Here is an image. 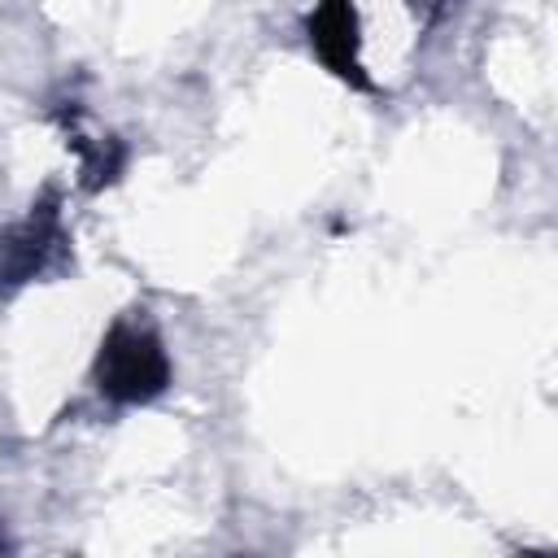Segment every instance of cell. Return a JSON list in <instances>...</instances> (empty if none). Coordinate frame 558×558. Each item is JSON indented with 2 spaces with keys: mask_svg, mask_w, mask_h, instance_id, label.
<instances>
[{
  "mask_svg": "<svg viewBox=\"0 0 558 558\" xmlns=\"http://www.w3.org/2000/svg\"><path fill=\"white\" fill-rule=\"evenodd\" d=\"M92 379H96L100 397H109L118 405H144L170 388V357H166L157 331H148L144 323L118 318L96 349Z\"/></svg>",
  "mask_w": 558,
  "mask_h": 558,
  "instance_id": "obj_1",
  "label": "cell"
},
{
  "mask_svg": "<svg viewBox=\"0 0 558 558\" xmlns=\"http://www.w3.org/2000/svg\"><path fill=\"white\" fill-rule=\"evenodd\" d=\"M305 35H310V48L318 52V61L349 78L353 87H371L362 61H357V13H353V0H318L305 17Z\"/></svg>",
  "mask_w": 558,
  "mask_h": 558,
  "instance_id": "obj_3",
  "label": "cell"
},
{
  "mask_svg": "<svg viewBox=\"0 0 558 558\" xmlns=\"http://www.w3.org/2000/svg\"><path fill=\"white\" fill-rule=\"evenodd\" d=\"M61 257H65L61 214L57 201H44L0 235V288H22L48 275Z\"/></svg>",
  "mask_w": 558,
  "mask_h": 558,
  "instance_id": "obj_2",
  "label": "cell"
}]
</instances>
